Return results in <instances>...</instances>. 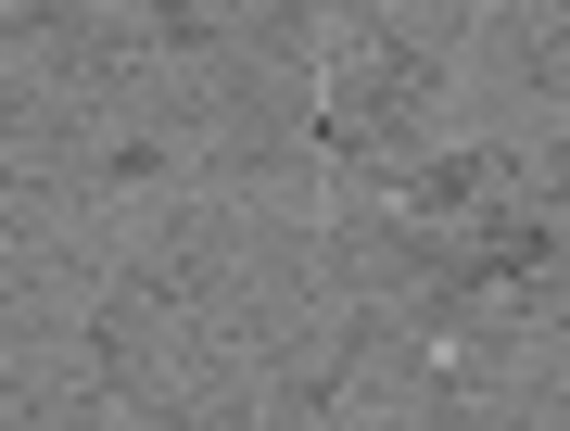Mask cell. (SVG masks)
<instances>
[{
	"instance_id": "cell-2",
	"label": "cell",
	"mask_w": 570,
	"mask_h": 431,
	"mask_svg": "<svg viewBox=\"0 0 570 431\" xmlns=\"http://www.w3.org/2000/svg\"><path fill=\"white\" fill-rule=\"evenodd\" d=\"M330 153L343 165H419L431 153V63H406V51H381L367 39L343 77H330Z\"/></svg>"
},
{
	"instance_id": "cell-4",
	"label": "cell",
	"mask_w": 570,
	"mask_h": 431,
	"mask_svg": "<svg viewBox=\"0 0 570 431\" xmlns=\"http://www.w3.org/2000/svg\"><path fill=\"white\" fill-rule=\"evenodd\" d=\"M546 330L570 343V165H558V190H546Z\"/></svg>"
},
{
	"instance_id": "cell-1",
	"label": "cell",
	"mask_w": 570,
	"mask_h": 431,
	"mask_svg": "<svg viewBox=\"0 0 570 431\" xmlns=\"http://www.w3.org/2000/svg\"><path fill=\"white\" fill-rule=\"evenodd\" d=\"M343 317H367L343 292V254L266 216H204L115 280L102 381L178 431H330V393L355 355Z\"/></svg>"
},
{
	"instance_id": "cell-3",
	"label": "cell",
	"mask_w": 570,
	"mask_h": 431,
	"mask_svg": "<svg viewBox=\"0 0 570 431\" xmlns=\"http://www.w3.org/2000/svg\"><path fill=\"white\" fill-rule=\"evenodd\" d=\"M355 13H367V39H381V51L444 63V51H456V26H469V0H355Z\"/></svg>"
}]
</instances>
